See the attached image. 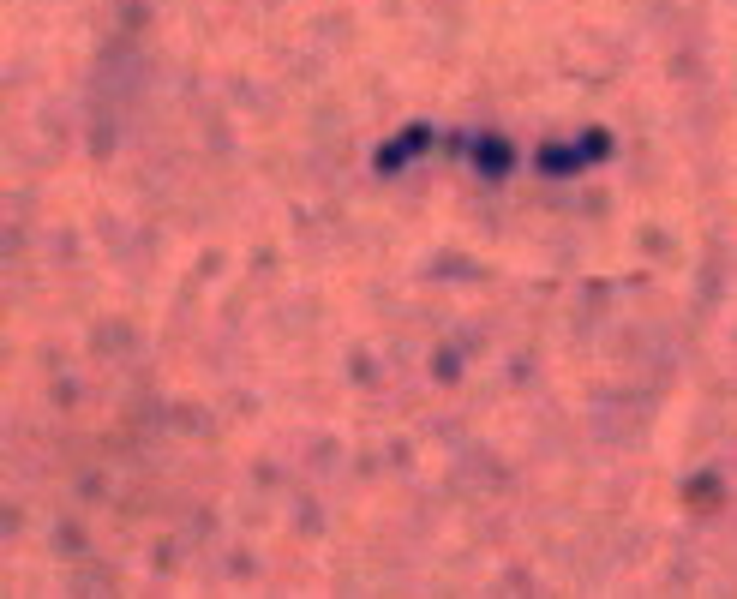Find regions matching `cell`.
<instances>
[{"mask_svg":"<svg viewBox=\"0 0 737 599\" xmlns=\"http://www.w3.org/2000/svg\"><path fill=\"white\" fill-rule=\"evenodd\" d=\"M426 144H432V132H426V126H408L390 150H378V168H402V162H408L414 150H426Z\"/></svg>","mask_w":737,"mask_h":599,"instance_id":"6da1fadb","label":"cell"}]
</instances>
